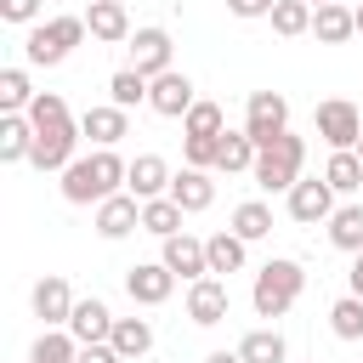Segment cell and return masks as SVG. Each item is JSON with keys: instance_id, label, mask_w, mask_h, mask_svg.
<instances>
[{"instance_id": "obj_1", "label": "cell", "mask_w": 363, "mask_h": 363, "mask_svg": "<svg viewBox=\"0 0 363 363\" xmlns=\"http://www.w3.org/2000/svg\"><path fill=\"white\" fill-rule=\"evenodd\" d=\"M125 176H130V164L113 147H96L91 159H74L62 170V199L68 204H102V199L125 193Z\"/></svg>"}, {"instance_id": "obj_2", "label": "cell", "mask_w": 363, "mask_h": 363, "mask_svg": "<svg viewBox=\"0 0 363 363\" xmlns=\"http://www.w3.org/2000/svg\"><path fill=\"white\" fill-rule=\"evenodd\" d=\"M301 289H306V272H301V261H267V267L255 272L250 306H255V318H284V312L301 301Z\"/></svg>"}, {"instance_id": "obj_3", "label": "cell", "mask_w": 363, "mask_h": 363, "mask_svg": "<svg viewBox=\"0 0 363 363\" xmlns=\"http://www.w3.org/2000/svg\"><path fill=\"white\" fill-rule=\"evenodd\" d=\"M301 164H306V142L295 136V130H284L278 142H267L261 153H255V187L261 193H289L295 182H301Z\"/></svg>"}, {"instance_id": "obj_4", "label": "cell", "mask_w": 363, "mask_h": 363, "mask_svg": "<svg viewBox=\"0 0 363 363\" xmlns=\"http://www.w3.org/2000/svg\"><path fill=\"white\" fill-rule=\"evenodd\" d=\"M91 28H85V17H51V23H28V40H23V51H28V62L34 68H57L79 40H85Z\"/></svg>"}, {"instance_id": "obj_5", "label": "cell", "mask_w": 363, "mask_h": 363, "mask_svg": "<svg viewBox=\"0 0 363 363\" xmlns=\"http://www.w3.org/2000/svg\"><path fill=\"white\" fill-rule=\"evenodd\" d=\"M79 136H85L79 119H51V125H40V130H34V153H28V164H34V170H68Z\"/></svg>"}, {"instance_id": "obj_6", "label": "cell", "mask_w": 363, "mask_h": 363, "mask_svg": "<svg viewBox=\"0 0 363 363\" xmlns=\"http://www.w3.org/2000/svg\"><path fill=\"white\" fill-rule=\"evenodd\" d=\"M244 130H250V142H255V147L278 142V136L289 130V96H278V91H250Z\"/></svg>"}, {"instance_id": "obj_7", "label": "cell", "mask_w": 363, "mask_h": 363, "mask_svg": "<svg viewBox=\"0 0 363 363\" xmlns=\"http://www.w3.org/2000/svg\"><path fill=\"white\" fill-rule=\"evenodd\" d=\"M312 125H318V136H323L329 147H357V142H363V113H357V102H346V96L318 102Z\"/></svg>"}, {"instance_id": "obj_8", "label": "cell", "mask_w": 363, "mask_h": 363, "mask_svg": "<svg viewBox=\"0 0 363 363\" xmlns=\"http://www.w3.org/2000/svg\"><path fill=\"white\" fill-rule=\"evenodd\" d=\"M227 312H233V295H227V284H221L216 272H204V278L187 284V318H193L199 329H216Z\"/></svg>"}, {"instance_id": "obj_9", "label": "cell", "mask_w": 363, "mask_h": 363, "mask_svg": "<svg viewBox=\"0 0 363 363\" xmlns=\"http://www.w3.org/2000/svg\"><path fill=\"white\" fill-rule=\"evenodd\" d=\"M289 216H295L301 227L329 221V216H335V187H329L323 176H301V182L289 187Z\"/></svg>"}, {"instance_id": "obj_10", "label": "cell", "mask_w": 363, "mask_h": 363, "mask_svg": "<svg viewBox=\"0 0 363 363\" xmlns=\"http://www.w3.org/2000/svg\"><path fill=\"white\" fill-rule=\"evenodd\" d=\"M193 102H199V96H193V79H187V74L164 68L159 79H147V108H153V113H164V119H187Z\"/></svg>"}, {"instance_id": "obj_11", "label": "cell", "mask_w": 363, "mask_h": 363, "mask_svg": "<svg viewBox=\"0 0 363 363\" xmlns=\"http://www.w3.org/2000/svg\"><path fill=\"white\" fill-rule=\"evenodd\" d=\"M170 289H176V272H170L164 261H136V267L125 272V295H130L136 306H159V301H170Z\"/></svg>"}, {"instance_id": "obj_12", "label": "cell", "mask_w": 363, "mask_h": 363, "mask_svg": "<svg viewBox=\"0 0 363 363\" xmlns=\"http://www.w3.org/2000/svg\"><path fill=\"white\" fill-rule=\"evenodd\" d=\"M34 318H45V329H68V318H74V289H68L62 272H45V278L34 284Z\"/></svg>"}, {"instance_id": "obj_13", "label": "cell", "mask_w": 363, "mask_h": 363, "mask_svg": "<svg viewBox=\"0 0 363 363\" xmlns=\"http://www.w3.org/2000/svg\"><path fill=\"white\" fill-rule=\"evenodd\" d=\"M159 261H164V267H170L176 278H187V284L210 272V250H204V238H193V233H170V238H164V255H159Z\"/></svg>"}, {"instance_id": "obj_14", "label": "cell", "mask_w": 363, "mask_h": 363, "mask_svg": "<svg viewBox=\"0 0 363 363\" xmlns=\"http://www.w3.org/2000/svg\"><path fill=\"white\" fill-rule=\"evenodd\" d=\"M130 68L147 74V79H159L170 68V34L164 28H136L130 34Z\"/></svg>"}, {"instance_id": "obj_15", "label": "cell", "mask_w": 363, "mask_h": 363, "mask_svg": "<svg viewBox=\"0 0 363 363\" xmlns=\"http://www.w3.org/2000/svg\"><path fill=\"white\" fill-rule=\"evenodd\" d=\"M79 130L96 142V147H113L119 136H130V108H119V102H102V108H85L79 113Z\"/></svg>"}, {"instance_id": "obj_16", "label": "cell", "mask_w": 363, "mask_h": 363, "mask_svg": "<svg viewBox=\"0 0 363 363\" xmlns=\"http://www.w3.org/2000/svg\"><path fill=\"white\" fill-rule=\"evenodd\" d=\"M125 193H136L142 204H147V199H164V193H170V164H164L159 153H136V159H130V176H125Z\"/></svg>"}, {"instance_id": "obj_17", "label": "cell", "mask_w": 363, "mask_h": 363, "mask_svg": "<svg viewBox=\"0 0 363 363\" xmlns=\"http://www.w3.org/2000/svg\"><path fill=\"white\" fill-rule=\"evenodd\" d=\"M136 227H142V199H136V193H113V199L96 204V233H102V238H125V233H136Z\"/></svg>"}, {"instance_id": "obj_18", "label": "cell", "mask_w": 363, "mask_h": 363, "mask_svg": "<svg viewBox=\"0 0 363 363\" xmlns=\"http://www.w3.org/2000/svg\"><path fill=\"white\" fill-rule=\"evenodd\" d=\"M85 28H91V40L119 45V40H130V11L119 0H91L85 6Z\"/></svg>"}, {"instance_id": "obj_19", "label": "cell", "mask_w": 363, "mask_h": 363, "mask_svg": "<svg viewBox=\"0 0 363 363\" xmlns=\"http://www.w3.org/2000/svg\"><path fill=\"white\" fill-rule=\"evenodd\" d=\"M68 335H74L79 346H91V340H108V335H113V312H108V301H96V295H85V301H74V318H68Z\"/></svg>"}, {"instance_id": "obj_20", "label": "cell", "mask_w": 363, "mask_h": 363, "mask_svg": "<svg viewBox=\"0 0 363 363\" xmlns=\"http://www.w3.org/2000/svg\"><path fill=\"white\" fill-rule=\"evenodd\" d=\"M170 199H176L187 216L210 210V204H216V182H210V170H193V164L176 170V176H170Z\"/></svg>"}, {"instance_id": "obj_21", "label": "cell", "mask_w": 363, "mask_h": 363, "mask_svg": "<svg viewBox=\"0 0 363 363\" xmlns=\"http://www.w3.org/2000/svg\"><path fill=\"white\" fill-rule=\"evenodd\" d=\"M312 34H318L323 45H346V40L357 34V11H352V6H340V0H329V6H318V11H312Z\"/></svg>"}, {"instance_id": "obj_22", "label": "cell", "mask_w": 363, "mask_h": 363, "mask_svg": "<svg viewBox=\"0 0 363 363\" xmlns=\"http://www.w3.org/2000/svg\"><path fill=\"white\" fill-rule=\"evenodd\" d=\"M34 153V119L28 113H0V159L17 164Z\"/></svg>"}, {"instance_id": "obj_23", "label": "cell", "mask_w": 363, "mask_h": 363, "mask_svg": "<svg viewBox=\"0 0 363 363\" xmlns=\"http://www.w3.org/2000/svg\"><path fill=\"white\" fill-rule=\"evenodd\" d=\"M108 340H113V352H119L125 363H130V357H147V352H153V323H147V318H113V335H108Z\"/></svg>"}, {"instance_id": "obj_24", "label": "cell", "mask_w": 363, "mask_h": 363, "mask_svg": "<svg viewBox=\"0 0 363 363\" xmlns=\"http://www.w3.org/2000/svg\"><path fill=\"white\" fill-rule=\"evenodd\" d=\"M323 182H329L335 193H357V187H363V159H357V147H335L329 164H323Z\"/></svg>"}, {"instance_id": "obj_25", "label": "cell", "mask_w": 363, "mask_h": 363, "mask_svg": "<svg viewBox=\"0 0 363 363\" xmlns=\"http://www.w3.org/2000/svg\"><path fill=\"white\" fill-rule=\"evenodd\" d=\"M329 244L346 250V255L363 250V204H340V210L329 216Z\"/></svg>"}, {"instance_id": "obj_26", "label": "cell", "mask_w": 363, "mask_h": 363, "mask_svg": "<svg viewBox=\"0 0 363 363\" xmlns=\"http://www.w3.org/2000/svg\"><path fill=\"white\" fill-rule=\"evenodd\" d=\"M255 142H250V130H221V159H216V170H227V176H238V170H255Z\"/></svg>"}, {"instance_id": "obj_27", "label": "cell", "mask_w": 363, "mask_h": 363, "mask_svg": "<svg viewBox=\"0 0 363 363\" xmlns=\"http://www.w3.org/2000/svg\"><path fill=\"white\" fill-rule=\"evenodd\" d=\"M182 216H187V210H182L170 193H164V199H147V204H142V233L170 238V233H182Z\"/></svg>"}, {"instance_id": "obj_28", "label": "cell", "mask_w": 363, "mask_h": 363, "mask_svg": "<svg viewBox=\"0 0 363 363\" xmlns=\"http://www.w3.org/2000/svg\"><path fill=\"white\" fill-rule=\"evenodd\" d=\"M204 250H210V272L221 278V272H244V238L233 233V227H221L216 238H204Z\"/></svg>"}, {"instance_id": "obj_29", "label": "cell", "mask_w": 363, "mask_h": 363, "mask_svg": "<svg viewBox=\"0 0 363 363\" xmlns=\"http://www.w3.org/2000/svg\"><path fill=\"white\" fill-rule=\"evenodd\" d=\"M312 0H278L272 6V34H284V40H301V34H312Z\"/></svg>"}, {"instance_id": "obj_30", "label": "cell", "mask_w": 363, "mask_h": 363, "mask_svg": "<svg viewBox=\"0 0 363 363\" xmlns=\"http://www.w3.org/2000/svg\"><path fill=\"white\" fill-rule=\"evenodd\" d=\"M233 233H238L244 244L267 238V233H272V204H261V199H244V204L233 210Z\"/></svg>"}, {"instance_id": "obj_31", "label": "cell", "mask_w": 363, "mask_h": 363, "mask_svg": "<svg viewBox=\"0 0 363 363\" xmlns=\"http://www.w3.org/2000/svg\"><path fill=\"white\" fill-rule=\"evenodd\" d=\"M238 352H244V363H284V357H289V346H284L278 329H250V335L238 340Z\"/></svg>"}, {"instance_id": "obj_32", "label": "cell", "mask_w": 363, "mask_h": 363, "mask_svg": "<svg viewBox=\"0 0 363 363\" xmlns=\"http://www.w3.org/2000/svg\"><path fill=\"white\" fill-rule=\"evenodd\" d=\"M28 363H79V340L68 329H45L34 340V352H28Z\"/></svg>"}, {"instance_id": "obj_33", "label": "cell", "mask_w": 363, "mask_h": 363, "mask_svg": "<svg viewBox=\"0 0 363 363\" xmlns=\"http://www.w3.org/2000/svg\"><path fill=\"white\" fill-rule=\"evenodd\" d=\"M34 102V85L23 68H0V113H28Z\"/></svg>"}, {"instance_id": "obj_34", "label": "cell", "mask_w": 363, "mask_h": 363, "mask_svg": "<svg viewBox=\"0 0 363 363\" xmlns=\"http://www.w3.org/2000/svg\"><path fill=\"white\" fill-rule=\"evenodd\" d=\"M329 329H335L340 340H363V295H340V301L329 306Z\"/></svg>"}, {"instance_id": "obj_35", "label": "cell", "mask_w": 363, "mask_h": 363, "mask_svg": "<svg viewBox=\"0 0 363 363\" xmlns=\"http://www.w3.org/2000/svg\"><path fill=\"white\" fill-rule=\"evenodd\" d=\"M221 130H227L221 102H193V108H187V119H182V136H221Z\"/></svg>"}, {"instance_id": "obj_36", "label": "cell", "mask_w": 363, "mask_h": 363, "mask_svg": "<svg viewBox=\"0 0 363 363\" xmlns=\"http://www.w3.org/2000/svg\"><path fill=\"white\" fill-rule=\"evenodd\" d=\"M108 96H113L119 108H136V102H147V74H136V68H119V74L108 79Z\"/></svg>"}, {"instance_id": "obj_37", "label": "cell", "mask_w": 363, "mask_h": 363, "mask_svg": "<svg viewBox=\"0 0 363 363\" xmlns=\"http://www.w3.org/2000/svg\"><path fill=\"white\" fill-rule=\"evenodd\" d=\"M28 119H34V130H40V125H51V119H68V102H62L57 91H34V102H28Z\"/></svg>"}, {"instance_id": "obj_38", "label": "cell", "mask_w": 363, "mask_h": 363, "mask_svg": "<svg viewBox=\"0 0 363 363\" xmlns=\"http://www.w3.org/2000/svg\"><path fill=\"white\" fill-rule=\"evenodd\" d=\"M182 153H187V164H193V170H210V164L221 159V136H187V147H182Z\"/></svg>"}, {"instance_id": "obj_39", "label": "cell", "mask_w": 363, "mask_h": 363, "mask_svg": "<svg viewBox=\"0 0 363 363\" xmlns=\"http://www.w3.org/2000/svg\"><path fill=\"white\" fill-rule=\"evenodd\" d=\"M0 17L6 23H34L40 17V0H0Z\"/></svg>"}, {"instance_id": "obj_40", "label": "cell", "mask_w": 363, "mask_h": 363, "mask_svg": "<svg viewBox=\"0 0 363 363\" xmlns=\"http://www.w3.org/2000/svg\"><path fill=\"white\" fill-rule=\"evenodd\" d=\"M79 363H125V357L113 352V340H91V346H79Z\"/></svg>"}, {"instance_id": "obj_41", "label": "cell", "mask_w": 363, "mask_h": 363, "mask_svg": "<svg viewBox=\"0 0 363 363\" xmlns=\"http://www.w3.org/2000/svg\"><path fill=\"white\" fill-rule=\"evenodd\" d=\"M272 6H278V0H227V11L244 17V23H250V17H272Z\"/></svg>"}, {"instance_id": "obj_42", "label": "cell", "mask_w": 363, "mask_h": 363, "mask_svg": "<svg viewBox=\"0 0 363 363\" xmlns=\"http://www.w3.org/2000/svg\"><path fill=\"white\" fill-rule=\"evenodd\" d=\"M346 278H352V295H363V250L352 255V272H346Z\"/></svg>"}, {"instance_id": "obj_43", "label": "cell", "mask_w": 363, "mask_h": 363, "mask_svg": "<svg viewBox=\"0 0 363 363\" xmlns=\"http://www.w3.org/2000/svg\"><path fill=\"white\" fill-rule=\"evenodd\" d=\"M204 363H244V352H210Z\"/></svg>"}, {"instance_id": "obj_44", "label": "cell", "mask_w": 363, "mask_h": 363, "mask_svg": "<svg viewBox=\"0 0 363 363\" xmlns=\"http://www.w3.org/2000/svg\"><path fill=\"white\" fill-rule=\"evenodd\" d=\"M352 11H357V34H363V6H352Z\"/></svg>"}, {"instance_id": "obj_45", "label": "cell", "mask_w": 363, "mask_h": 363, "mask_svg": "<svg viewBox=\"0 0 363 363\" xmlns=\"http://www.w3.org/2000/svg\"><path fill=\"white\" fill-rule=\"evenodd\" d=\"M357 159H363V142H357Z\"/></svg>"}, {"instance_id": "obj_46", "label": "cell", "mask_w": 363, "mask_h": 363, "mask_svg": "<svg viewBox=\"0 0 363 363\" xmlns=\"http://www.w3.org/2000/svg\"><path fill=\"white\" fill-rule=\"evenodd\" d=\"M312 6H329V0H312Z\"/></svg>"}, {"instance_id": "obj_47", "label": "cell", "mask_w": 363, "mask_h": 363, "mask_svg": "<svg viewBox=\"0 0 363 363\" xmlns=\"http://www.w3.org/2000/svg\"><path fill=\"white\" fill-rule=\"evenodd\" d=\"M312 363H318V357H312Z\"/></svg>"}]
</instances>
